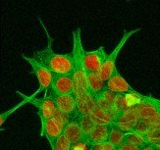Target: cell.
<instances>
[{
  "instance_id": "cell-1",
  "label": "cell",
  "mask_w": 160,
  "mask_h": 150,
  "mask_svg": "<svg viewBox=\"0 0 160 150\" xmlns=\"http://www.w3.org/2000/svg\"><path fill=\"white\" fill-rule=\"evenodd\" d=\"M38 21L45 31V35L48 38V44L44 49L34 52V57L38 58L41 63L45 65L48 69H50L54 74H68L73 75L74 72V62H73V54L71 53H55L52 50V41L53 39L50 36L49 32L46 30L44 24L38 17Z\"/></svg>"
},
{
  "instance_id": "cell-2",
  "label": "cell",
  "mask_w": 160,
  "mask_h": 150,
  "mask_svg": "<svg viewBox=\"0 0 160 150\" xmlns=\"http://www.w3.org/2000/svg\"><path fill=\"white\" fill-rule=\"evenodd\" d=\"M73 62H74V72L73 78L75 81V95L80 98L86 94H89L87 71L85 69V49L82 43L81 29L78 28L73 31Z\"/></svg>"
},
{
  "instance_id": "cell-3",
  "label": "cell",
  "mask_w": 160,
  "mask_h": 150,
  "mask_svg": "<svg viewBox=\"0 0 160 150\" xmlns=\"http://www.w3.org/2000/svg\"><path fill=\"white\" fill-rule=\"evenodd\" d=\"M70 119L71 117L58 110L51 119L41 124V136H45L47 138L51 148L54 146L56 140L63 134L64 128Z\"/></svg>"
},
{
  "instance_id": "cell-4",
  "label": "cell",
  "mask_w": 160,
  "mask_h": 150,
  "mask_svg": "<svg viewBox=\"0 0 160 150\" xmlns=\"http://www.w3.org/2000/svg\"><path fill=\"white\" fill-rule=\"evenodd\" d=\"M22 58L30 64V66L32 67V73L34 74V76L37 77V79L38 80V90L34 92L32 96L36 97L40 92L47 93L48 90H50L51 84H52L53 77H54V73L50 69H48L45 65H43L38 58H36L34 56L28 57L23 54Z\"/></svg>"
},
{
  "instance_id": "cell-5",
  "label": "cell",
  "mask_w": 160,
  "mask_h": 150,
  "mask_svg": "<svg viewBox=\"0 0 160 150\" xmlns=\"http://www.w3.org/2000/svg\"><path fill=\"white\" fill-rule=\"evenodd\" d=\"M141 31V29L138 28L136 30L124 32V35H123L122 38L120 39L119 43L117 44V46L114 48V50L111 52L109 55H107L105 62H104V64L102 65L101 69L99 71V75L101 76L103 80L106 81L111 76H112V74L114 73V71L117 69V68H116V60H117L118 55H119V53L121 52V50L123 49V47L125 46V44H126L127 41L130 39V37L132 36H134L135 33H137L138 31Z\"/></svg>"
},
{
  "instance_id": "cell-6",
  "label": "cell",
  "mask_w": 160,
  "mask_h": 150,
  "mask_svg": "<svg viewBox=\"0 0 160 150\" xmlns=\"http://www.w3.org/2000/svg\"><path fill=\"white\" fill-rule=\"evenodd\" d=\"M25 96L29 100V103L38 109V114L40 118L41 124L51 119L58 111L56 103L50 93L48 95H44L43 98H36L32 96H27V95Z\"/></svg>"
},
{
  "instance_id": "cell-7",
  "label": "cell",
  "mask_w": 160,
  "mask_h": 150,
  "mask_svg": "<svg viewBox=\"0 0 160 150\" xmlns=\"http://www.w3.org/2000/svg\"><path fill=\"white\" fill-rule=\"evenodd\" d=\"M52 94H75V81L73 75L54 74L50 87Z\"/></svg>"
},
{
  "instance_id": "cell-8",
  "label": "cell",
  "mask_w": 160,
  "mask_h": 150,
  "mask_svg": "<svg viewBox=\"0 0 160 150\" xmlns=\"http://www.w3.org/2000/svg\"><path fill=\"white\" fill-rule=\"evenodd\" d=\"M52 97L56 103L57 109L59 111L65 113L69 117H77L78 112V101L75 94H52Z\"/></svg>"
},
{
  "instance_id": "cell-9",
  "label": "cell",
  "mask_w": 160,
  "mask_h": 150,
  "mask_svg": "<svg viewBox=\"0 0 160 150\" xmlns=\"http://www.w3.org/2000/svg\"><path fill=\"white\" fill-rule=\"evenodd\" d=\"M107 55L103 46H100L93 51H85V69L87 73L99 72L102 65L105 62Z\"/></svg>"
},
{
  "instance_id": "cell-10",
  "label": "cell",
  "mask_w": 160,
  "mask_h": 150,
  "mask_svg": "<svg viewBox=\"0 0 160 150\" xmlns=\"http://www.w3.org/2000/svg\"><path fill=\"white\" fill-rule=\"evenodd\" d=\"M105 85L106 90L115 94L123 95L127 93H137L117 69L114 71L112 76L105 81Z\"/></svg>"
},
{
  "instance_id": "cell-11",
  "label": "cell",
  "mask_w": 160,
  "mask_h": 150,
  "mask_svg": "<svg viewBox=\"0 0 160 150\" xmlns=\"http://www.w3.org/2000/svg\"><path fill=\"white\" fill-rule=\"evenodd\" d=\"M63 134L72 143V145L82 142H87L86 134L82 128L78 116L75 118H71L70 121L67 123L64 128Z\"/></svg>"
},
{
  "instance_id": "cell-12",
  "label": "cell",
  "mask_w": 160,
  "mask_h": 150,
  "mask_svg": "<svg viewBox=\"0 0 160 150\" xmlns=\"http://www.w3.org/2000/svg\"><path fill=\"white\" fill-rule=\"evenodd\" d=\"M111 124H96L87 135L88 146L108 141Z\"/></svg>"
},
{
  "instance_id": "cell-13",
  "label": "cell",
  "mask_w": 160,
  "mask_h": 150,
  "mask_svg": "<svg viewBox=\"0 0 160 150\" xmlns=\"http://www.w3.org/2000/svg\"><path fill=\"white\" fill-rule=\"evenodd\" d=\"M87 78L89 94L96 100L106 90L105 80H102L101 76L99 75V72L87 73Z\"/></svg>"
},
{
  "instance_id": "cell-14",
  "label": "cell",
  "mask_w": 160,
  "mask_h": 150,
  "mask_svg": "<svg viewBox=\"0 0 160 150\" xmlns=\"http://www.w3.org/2000/svg\"><path fill=\"white\" fill-rule=\"evenodd\" d=\"M138 123V116L135 112L132 111H122L119 113L115 118V121L113 124L119 127L121 129L125 132H131L136 128V126Z\"/></svg>"
},
{
  "instance_id": "cell-15",
  "label": "cell",
  "mask_w": 160,
  "mask_h": 150,
  "mask_svg": "<svg viewBox=\"0 0 160 150\" xmlns=\"http://www.w3.org/2000/svg\"><path fill=\"white\" fill-rule=\"evenodd\" d=\"M125 142L126 143H131L137 146L142 147L147 145L149 141L148 134H143L136 131H131L126 133V136H125Z\"/></svg>"
},
{
  "instance_id": "cell-16",
  "label": "cell",
  "mask_w": 160,
  "mask_h": 150,
  "mask_svg": "<svg viewBox=\"0 0 160 150\" xmlns=\"http://www.w3.org/2000/svg\"><path fill=\"white\" fill-rule=\"evenodd\" d=\"M126 133L121 129L119 127H117L114 124H111L110 127V133H109V138H108V142L111 144H113L116 147H119L125 142V136H126Z\"/></svg>"
},
{
  "instance_id": "cell-17",
  "label": "cell",
  "mask_w": 160,
  "mask_h": 150,
  "mask_svg": "<svg viewBox=\"0 0 160 150\" xmlns=\"http://www.w3.org/2000/svg\"><path fill=\"white\" fill-rule=\"evenodd\" d=\"M78 118H79L82 131L85 133L86 138H87V135L93 128V127L96 125V123L94 122L92 116L90 114H80V115H78Z\"/></svg>"
},
{
  "instance_id": "cell-18",
  "label": "cell",
  "mask_w": 160,
  "mask_h": 150,
  "mask_svg": "<svg viewBox=\"0 0 160 150\" xmlns=\"http://www.w3.org/2000/svg\"><path fill=\"white\" fill-rule=\"evenodd\" d=\"M52 150H71L72 143L69 141L64 134H62L60 138L54 143V146L51 148Z\"/></svg>"
},
{
  "instance_id": "cell-19",
  "label": "cell",
  "mask_w": 160,
  "mask_h": 150,
  "mask_svg": "<svg viewBox=\"0 0 160 150\" xmlns=\"http://www.w3.org/2000/svg\"><path fill=\"white\" fill-rule=\"evenodd\" d=\"M21 96H22L24 99H23V101H21L20 103L18 104V105H16L15 107H13L12 109H10V110H8V111H6V112H3L2 114H1V116H0V125H3L4 124V122H5V120L9 117V116L13 113V112H15L17 109H19L21 106H23V105H25V104H27V103H29V100H28L27 98H26V96H25V94H22V93H20V92H18Z\"/></svg>"
},
{
  "instance_id": "cell-20",
  "label": "cell",
  "mask_w": 160,
  "mask_h": 150,
  "mask_svg": "<svg viewBox=\"0 0 160 150\" xmlns=\"http://www.w3.org/2000/svg\"><path fill=\"white\" fill-rule=\"evenodd\" d=\"M88 150H117V147L111 144L110 142L105 141L98 144H93L88 147Z\"/></svg>"
},
{
  "instance_id": "cell-21",
  "label": "cell",
  "mask_w": 160,
  "mask_h": 150,
  "mask_svg": "<svg viewBox=\"0 0 160 150\" xmlns=\"http://www.w3.org/2000/svg\"><path fill=\"white\" fill-rule=\"evenodd\" d=\"M140 149H141L140 146L131 144V143H126V142H124L122 145L117 147V150H140Z\"/></svg>"
},
{
  "instance_id": "cell-22",
  "label": "cell",
  "mask_w": 160,
  "mask_h": 150,
  "mask_svg": "<svg viewBox=\"0 0 160 150\" xmlns=\"http://www.w3.org/2000/svg\"><path fill=\"white\" fill-rule=\"evenodd\" d=\"M140 150H159V148L155 144V142H148L147 145L141 147Z\"/></svg>"
},
{
  "instance_id": "cell-23",
  "label": "cell",
  "mask_w": 160,
  "mask_h": 150,
  "mask_svg": "<svg viewBox=\"0 0 160 150\" xmlns=\"http://www.w3.org/2000/svg\"><path fill=\"white\" fill-rule=\"evenodd\" d=\"M127 1H130V0H127Z\"/></svg>"
}]
</instances>
